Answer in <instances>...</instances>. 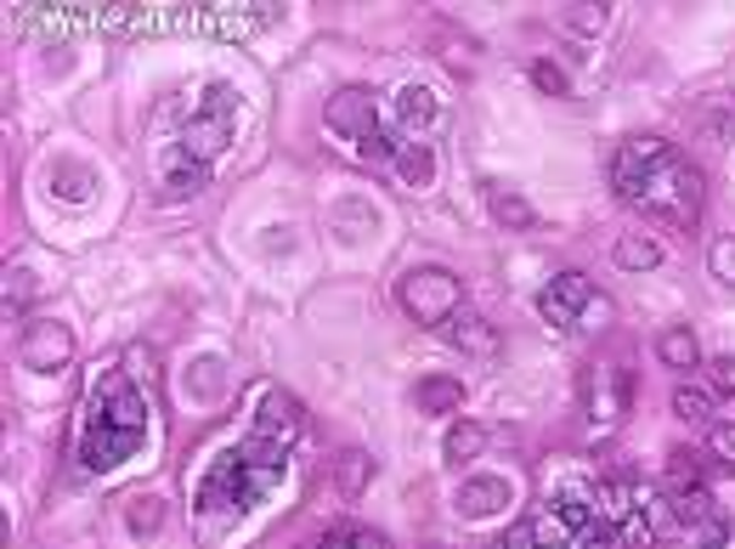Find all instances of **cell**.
I'll return each instance as SVG.
<instances>
[{"label": "cell", "instance_id": "1", "mask_svg": "<svg viewBox=\"0 0 735 549\" xmlns=\"http://www.w3.org/2000/svg\"><path fill=\"white\" fill-rule=\"evenodd\" d=\"M611 187L617 199L645 210L662 227H696L701 215V171L679 159L662 137H628L611 159Z\"/></svg>", "mask_w": 735, "mask_h": 549}, {"label": "cell", "instance_id": "2", "mask_svg": "<svg viewBox=\"0 0 735 549\" xmlns=\"http://www.w3.org/2000/svg\"><path fill=\"white\" fill-rule=\"evenodd\" d=\"M148 442V402L137 397L125 369H103L91 385L85 413H80V465L85 470H114Z\"/></svg>", "mask_w": 735, "mask_h": 549}, {"label": "cell", "instance_id": "3", "mask_svg": "<svg viewBox=\"0 0 735 549\" xmlns=\"http://www.w3.org/2000/svg\"><path fill=\"white\" fill-rule=\"evenodd\" d=\"M283 459H289V442H278V436H266V431L249 425V436L232 447V454H221V465L205 476L198 504H210V510H249V504H260L283 481Z\"/></svg>", "mask_w": 735, "mask_h": 549}, {"label": "cell", "instance_id": "4", "mask_svg": "<svg viewBox=\"0 0 735 549\" xmlns=\"http://www.w3.org/2000/svg\"><path fill=\"white\" fill-rule=\"evenodd\" d=\"M328 131H340L346 142H357V153L368 159V165H396V137H385L380 125V108H374V91L362 85H346L328 96Z\"/></svg>", "mask_w": 735, "mask_h": 549}, {"label": "cell", "instance_id": "5", "mask_svg": "<svg viewBox=\"0 0 735 549\" xmlns=\"http://www.w3.org/2000/svg\"><path fill=\"white\" fill-rule=\"evenodd\" d=\"M396 301H402V312L413 323L442 329V323L464 306V283L447 267H413V272H402V283H396Z\"/></svg>", "mask_w": 735, "mask_h": 549}, {"label": "cell", "instance_id": "6", "mask_svg": "<svg viewBox=\"0 0 735 549\" xmlns=\"http://www.w3.org/2000/svg\"><path fill=\"white\" fill-rule=\"evenodd\" d=\"M232 131H238V103H232L226 85H210V91H205V108H198V114L182 125V142H176V148H182L187 159H198V165H210V159L226 153Z\"/></svg>", "mask_w": 735, "mask_h": 549}, {"label": "cell", "instance_id": "7", "mask_svg": "<svg viewBox=\"0 0 735 549\" xmlns=\"http://www.w3.org/2000/svg\"><path fill=\"white\" fill-rule=\"evenodd\" d=\"M18 363L35 369V374H57L74 363V329L57 317H28L23 335H18Z\"/></svg>", "mask_w": 735, "mask_h": 549}, {"label": "cell", "instance_id": "8", "mask_svg": "<svg viewBox=\"0 0 735 549\" xmlns=\"http://www.w3.org/2000/svg\"><path fill=\"white\" fill-rule=\"evenodd\" d=\"M583 392H588V425L594 431H617V419L628 413V374L611 369V363H594L588 379H583Z\"/></svg>", "mask_w": 735, "mask_h": 549}, {"label": "cell", "instance_id": "9", "mask_svg": "<svg viewBox=\"0 0 735 549\" xmlns=\"http://www.w3.org/2000/svg\"><path fill=\"white\" fill-rule=\"evenodd\" d=\"M396 125H402V142H430L447 125V108L430 85H402L396 91Z\"/></svg>", "mask_w": 735, "mask_h": 549}, {"label": "cell", "instance_id": "10", "mask_svg": "<svg viewBox=\"0 0 735 549\" xmlns=\"http://www.w3.org/2000/svg\"><path fill=\"white\" fill-rule=\"evenodd\" d=\"M588 301H594V283L583 272H555V283L538 295V312H544V323H555V329H578Z\"/></svg>", "mask_w": 735, "mask_h": 549}, {"label": "cell", "instance_id": "11", "mask_svg": "<svg viewBox=\"0 0 735 549\" xmlns=\"http://www.w3.org/2000/svg\"><path fill=\"white\" fill-rule=\"evenodd\" d=\"M442 335H447V346L464 351V358H492V351H498V329H492L481 312H470V306H458V312L442 323Z\"/></svg>", "mask_w": 735, "mask_h": 549}, {"label": "cell", "instance_id": "12", "mask_svg": "<svg viewBox=\"0 0 735 549\" xmlns=\"http://www.w3.org/2000/svg\"><path fill=\"white\" fill-rule=\"evenodd\" d=\"M510 504V481L504 476H476L458 488V515H470V522H481V515H498Z\"/></svg>", "mask_w": 735, "mask_h": 549}, {"label": "cell", "instance_id": "13", "mask_svg": "<svg viewBox=\"0 0 735 549\" xmlns=\"http://www.w3.org/2000/svg\"><path fill=\"white\" fill-rule=\"evenodd\" d=\"M210 187V165H198V159H187L182 148L164 153V199H192V192Z\"/></svg>", "mask_w": 735, "mask_h": 549}, {"label": "cell", "instance_id": "14", "mask_svg": "<svg viewBox=\"0 0 735 549\" xmlns=\"http://www.w3.org/2000/svg\"><path fill=\"white\" fill-rule=\"evenodd\" d=\"M487 205H492V215L504 221V227H515V233H526V227H538V210H532L515 187H504V182H487Z\"/></svg>", "mask_w": 735, "mask_h": 549}, {"label": "cell", "instance_id": "15", "mask_svg": "<svg viewBox=\"0 0 735 549\" xmlns=\"http://www.w3.org/2000/svg\"><path fill=\"white\" fill-rule=\"evenodd\" d=\"M413 402H419V413H458V408H464V385H458V379H447V374L419 379Z\"/></svg>", "mask_w": 735, "mask_h": 549}, {"label": "cell", "instance_id": "16", "mask_svg": "<svg viewBox=\"0 0 735 549\" xmlns=\"http://www.w3.org/2000/svg\"><path fill=\"white\" fill-rule=\"evenodd\" d=\"M396 171H402L408 187H430L436 182V148L430 142H402L396 148Z\"/></svg>", "mask_w": 735, "mask_h": 549}, {"label": "cell", "instance_id": "17", "mask_svg": "<svg viewBox=\"0 0 735 549\" xmlns=\"http://www.w3.org/2000/svg\"><path fill=\"white\" fill-rule=\"evenodd\" d=\"M617 267L622 272H651V267H662V244L656 238H645V233H628V238H617Z\"/></svg>", "mask_w": 735, "mask_h": 549}, {"label": "cell", "instance_id": "18", "mask_svg": "<svg viewBox=\"0 0 735 549\" xmlns=\"http://www.w3.org/2000/svg\"><path fill=\"white\" fill-rule=\"evenodd\" d=\"M91 187H96V171L91 165H69V159H62V165L51 171V192H57V199H69V205H85Z\"/></svg>", "mask_w": 735, "mask_h": 549}, {"label": "cell", "instance_id": "19", "mask_svg": "<svg viewBox=\"0 0 735 549\" xmlns=\"http://www.w3.org/2000/svg\"><path fill=\"white\" fill-rule=\"evenodd\" d=\"M656 358H662L667 369H696V363H701V346H696V335H690V329H662Z\"/></svg>", "mask_w": 735, "mask_h": 549}, {"label": "cell", "instance_id": "20", "mask_svg": "<svg viewBox=\"0 0 735 549\" xmlns=\"http://www.w3.org/2000/svg\"><path fill=\"white\" fill-rule=\"evenodd\" d=\"M674 413L685 419V425H708V419H713V392H701V385H679V392H674Z\"/></svg>", "mask_w": 735, "mask_h": 549}, {"label": "cell", "instance_id": "21", "mask_svg": "<svg viewBox=\"0 0 735 549\" xmlns=\"http://www.w3.org/2000/svg\"><path fill=\"white\" fill-rule=\"evenodd\" d=\"M481 447H487V431L476 425V419H464V425H453V431H447V459H453V465L476 459Z\"/></svg>", "mask_w": 735, "mask_h": 549}, {"label": "cell", "instance_id": "22", "mask_svg": "<svg viewBox=\"0 0 735 549\" xmlns=\"http://www.w3.org/2000/svg\"><path fill=\"white\" fill-rule=\"evenodd\" d=\"M368 476H374V459L362 454V447H351V454H340V493L357 499L368 488Z\"/></svg>", "mask_w": 735, "mask_h": 549}, {"label": "cell", "instance_id": "23", "mask_svg": "<svg viewBox=\"0 0 735 549\" xmlns=\"http://www.w3.org/2000/svg\"><path fill=\"white\" fill-rule=\"evenodd\" d=\"M317 549H385L380 533H362V527H334L317 538Z\"/></svg>", "mask_w": 735, "mask_h": 549}, {"label": "cell", "instance_id": "24", "mask_svg": "<svg viewBox=\"0 0 735 549\" xmlns=\"http://www.w3.org/2000/svg\"><path fill=\"white\" fill-rule=\"evenodd\" d=\"M532 80H538V91H549V96H572V74H565L560 62H549V57L532 62Z\"/></svg>", "mask_w": 735, "mask_h": 549}, {"label": "cell", "instance_id": "25", "mask_svg": "<svg viewBox=\"0 0 735 549\" xmlns=\"http://www.w3.org/2000/svg\"><path fill=\"white\" fill-rule=\"evenodd\" d=\"M708 267H713V278H719V283H735V233L713 238V249H708Z\"/></svg>", "mask_w": 735, "mask_h": 549}, {"label": "cell", "instance_id": "26", "mask_svg": "<svg viewBox=\"0 0 735 549\" xmlns=\"http://www.w3.org/2000/svg\"><path fill=\"white\" fill-rule=\"evenodd\" d=\"M560 23L572 28V35H599V28H606V7H572Z\"/></svg>", "mask_w": 735, "mask_h": 549}, {"label": "cell", "instance_id": "27", "mask_svg": "<svg viewBox=\"0 0 735 549\" xmlns=\"http://www.w3.org/2000/svg\"><path fill=\"white\" fill-rule=\"evenodd\" d=\"M708 454H713L719 465H730V470H735V419H724V425H713V431H708Z\"/></svg>", "mask_w": 735, "mask_h": 549}, {"label": "cell", "instance_id": "28", "mask_svg": "<svg viewBox=\"0 0 735 549\" xmlns=\"http://www.w3.org/2000/svg\"><path fill=\"white\" fill-rule=\"evenodd\" d=\"M708 392L713 397H735V358H713L708 363Z\"/></svg>", "mask_w": 735, "mask_h": 549}, {"label": "cell", "instance_id": "29", "mask_svg": "<svg viewBox=\"0 0 735 549\" xmlns=\"http://www.w3.org/2000/svg\"><path fill=\"white\" fill-rule=\"evenodd\" d=\"M159 522H164L159 499H137V504H130V533H153Z\"/></svg>", "mask_w": 735, "mask_h": 549}, {"label": "cell", "instance_id": "30", "mask_svg": "<svg viewBox=\"0 0 735 549\" xmlns=\"http://www.w3.org/2000/svg\"><path fill=\"white\" fill-rule=\"evenodd\" d=\"M28 295H35V272H23V267H18V272H7V312H12V306H23Z\"/></svg>", "mask_w": 735, "mask_h": 549}, {"label": "cell", "instance_id": "31", "mask_svg": "<svg viewBox=\"0 0 735 549\" xmlns=\"http://www.w3.org/2000/svg\"><path fill=\"white\" fill-rule=\"evenodd\" d=\"M583 323H588V329H606V323H611V301H606V295H594V301L583 306Z\"/></svg>", "mask_w": 735, "mask_h": 549}, {"label": "cell", "instance_id": "32", "mask_svg": "<svg viewBox=\"0 0 735 549\" xmlns=\"http://www.w3.org/2000/svg\"><path fill=\"white\" fill-rule=\"evenodd\" d=\"M498 549H538V538H532V522H526V527H510L504 538H498Z\"/></svg>", "mask_w": 735, "mask_h": 549}]
</instances>
